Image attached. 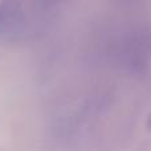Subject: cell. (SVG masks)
Instances as JSON below:
<instances>
[{"instance_id":"cell-1","label":"cell","mask_w":151,"mask_h":151,"mask_svg":"<svg viewBox=\"0 0 151 151\" xmlns=\"http://www.w3.org/2000/svg\"><path fill=\"white\" fill-rule=\"evenodd\" d=\"M20 3L32 40L48 31L57 17L64 0H20Z\"/></svg>"}]
</instances>
